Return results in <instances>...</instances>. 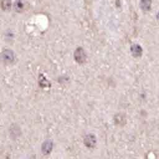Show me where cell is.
Wrapping results in <instances>:
<instances>
[{
  "instance_id": "3957f363",
  "label": "cell",
  "mask_w": 159,
  "mask_h": 159,
  "mask_svg": "<svg viewBox=\"0 0 159 159\" xmlns=\"http://www.w3.org/2000/svg\"><path fill=\"white\" fill-rule=\"evenodd\" d=\"M140 5L142 10L145 11H149L151 8L152 2L151 0H141Z\"/></svg>"
},
{
  "instance_id": "5b68a950",
  "label": "cell",
  "mask_w": 159,
  "mask_h": 159,
  "mask_svg": "<svg viewBox=\"0 0 159 159\" xmlns=\"http://www.w3.org/2000/svg\"><path fill=\"white\" fill-rule=\"evenodd\" d=\"M85 142L86 146H88L89 147L93 146L95 143V138L92 135H89L86 136V137L85 139Z\"/></svg>"
},
{
  "instance_id": "ba28073f",
  "label": "cell",
  "mask_w": 159,
  "mask_h": 159,
  "mask_svg": "<svg viewBox=\"0 0 159 159\" xmlns=\"http://www.w3.org/2000/svg\"><path fill=\"white\" fill-rule=\"evenodd\" d=\"M11 6V0H2V6L4 10H8Z\"/></svg>"
},
{
  "instance_id": "277c9868",
  "label": "cell",
  "mask_w": 159,
  "mask_h": 159,
  "mask_svg": "<svg viewBox=\"0 0 159 159\" xmlns=\"http://www.w3.org/2000/svg\"><path fill=\"white\" fill-rule=\"evenodd\" d=\"M3 59L4 60H5L6 62H11L14 59V55H13V53L12 51L7 50L4 51L3 54Z\"/></svg>"
},
{
  "instance_id": "7a4b0ae2",
  "label": "cell",
  "mask_w": 159,
  "mask_h": 159,
  "mask_svg": "<svg viewBox=\"0 0 159 159\" xmlns=\"http://www.w3.org/2000/svg\"><path fill=\"white\" fill-rule=\"evenodd\" d=\"M131 52L135 57H139L142 55V49L138 44H133L131 47Z\"/></svg>"
},
{
  "instance_id": "8992f818",
  "label": "cell",
  "mask_w": 159,
  "mask_h": 159,
  "mask_svg": "<svg viewBox=\"0 0 159 159\" xmlns=\"http://www.w3.org/2000/svg\"><path fill=\"white\" fill-rule=\"evenodd\" d=\"M24 8V3L22 0H16V2L14 3V9L17 11H21Z\"/></svg>"
},
{
  "instance_id": "52a82bcc",
  "label": "cell",
  "mask_w": 159,
  "mask_h": 159,
  "mask_svg": "<svg viewBox=\"0 0 159 159\" xmlns=\"http://www.w3.org/2000/svg\"><path fill=\"white\" fill-rule=\"evenodd\" d=\"M52 143L47 141V142H46L44 143V145H43V147H42V150L43 152H44V153L46 154H48L50 152L51 149H52Z\"/></svg>"
},
{
  "instance_id": "6da1fadb",
  "label": "cell",
  "mask_w": 159,
  "mask_h": 159,
  "mask_svg": "<svg viewBox=\"0 0 159 159\" xmlns=\"http://www.w3.org/2000/svg\"><path fill=\"white\" fill-rule=\"evenodd\" d=\"M75 58L76 60L79 63H83L86 59V55L85 52L81 48H78L76 50L75 54Z\"/></svg>"
}]
</instances>
